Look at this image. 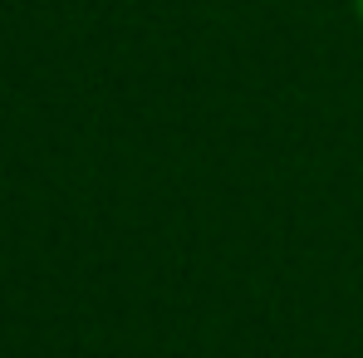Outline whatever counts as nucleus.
Returning a JSON list of instances; mask_svg holds the SVG:
<instances>
[{
	"label": "nucleus",
	"instance_id": "f257e3e1",
	"mask_svg": "<svg viewBox=\"0 0 363 358\" xmlns=\"http://www.w3.org/2000/svg\"><path fill=\"white\" fill-rule=\"evenodd\" d=\"M354 10H359V20H363V0H354Z\"/></svg>",
	"mask_w": 363,
	"mask_h": 358
}]
</instances>
